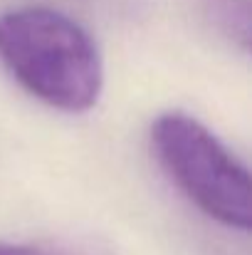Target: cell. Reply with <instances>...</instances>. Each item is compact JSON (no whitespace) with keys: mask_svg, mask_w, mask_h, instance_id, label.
Instances as JSON below:
<instances>
[{"mask_svg":"<svg viewBox=\"0 0 252 255\" xmlns=\"http://www.w3.org/2000/svg\"><path fill=\"white\" fill-rule=\"evenodd\" d=\"M0 62L40 102L80 114L104 87L94 37L52 7H17L0 15Z\"/></svg>","mask_w":252,"mask_h":255,"instance_id":"1","label":"cell"},{"mask_svg":"<svg viewBox=\"0 0 252 255\" xmlns=\"http://www.w3.org/2000/svg\"><path fill=\"white\" fill-rule=\"evenodd\" d=\"M151 141L173 183L208 218L250 231V171L205 124L183 112H166L154 122Z\"/></svg>","mask_w":252,"mask_h":255,"instance_id":"2","label":"cell"},{"mask_svg":"<svg viewBox=\"0 0 252 255\" xmlns=\"http://www.w3.org/2000/svg\"><path fill=\"white\" fill-rule=\"evenodd\" d=\"M208 17L243 50L250 45V0H203Z\"/></svg>","mask_w":252,"mask_h":255,"instance_id":"3","label":"cell"},{"mask_svg":"<svg viewBox=\"0 0 252 255\" xmlns=\"http://www.w3.org/2000/svg\"><path fill=\"white\" fill-rule=\"evenodd\" d=\"M0 255H65V253H55V251L35 248V246H15V243H0Z\"/></svg>","mask_w":252,"mask_h":255,"instance_id":"4","label":"cell"}]
</instances>
